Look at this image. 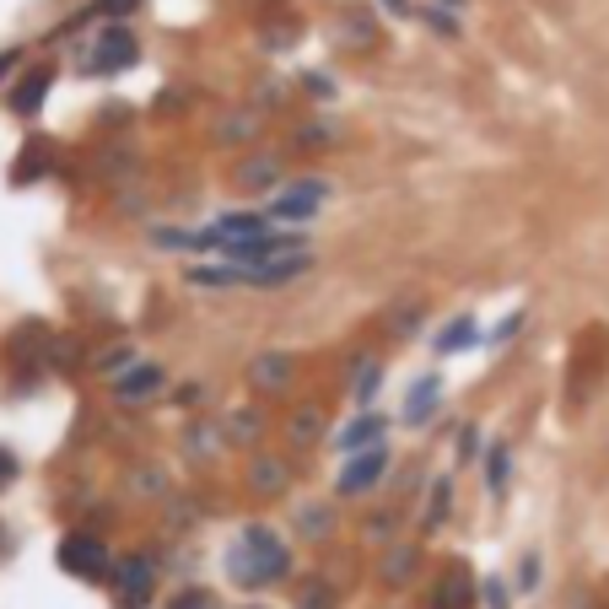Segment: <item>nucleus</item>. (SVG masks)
Instances as JSON below:
<instances>
[{
	"instance_id": "f257e3e1",
	"label": "nucleus",
	"mask_w": 609,
	"mask_h": 609,
	"mask_svg": "<svg viewBox=\"0 0 609 609\" xmlns=\"http://www.w3.org/2000/svg\"><path fill=\"white\" fill-rule=\"evenodd\" d=\"M287 550H281V540L265 529V523H249L243 529V540L227 550V572L243 583V588H270V583H281L287 578Z\"/></svg>"
},
{
	"instance_id": "f03ea898",
	"label": "nucleus",
	"mask_w": 609,
	"mask_h": 609,
	"mask_svg": "<svg viewBox=\"0 0 609 609\" xmlns=\"http://www.w3.org/2000/svg\"><path fill=\"white\" fill-rule=\"evenodd\" d=\"M136 33L130 27H103L98 33V43L87 49V60H81V71H92V76H114V71H125V65H136Z\"/></svg>"
},
{
	"instance_id": "7ed1b4c3",
	"label": "nucleus",
	"mask_w": 609,
	"mask_h": 609,
	"mask_svg": "<svg viewBox=\"0 0 609 609\" xmlns=\"http://www.w3.org/2000/svg\"><path fill=\"white\" fill-rule=\"evenodd\" d=\"M60 567H65L71 578H81V583H103V578H109V550H103V540H92V534H65Z\"/></svg>"
},
{
	"instance_id": "20e7f679",
	"label": "nucleus",
	"mask_w": 609,
	"mask_h": 609,
	"mask_svg": "<svg viewBox=\"0 0 609 609\" xmlns=\"http://www.w3.org/2000/svg\"><path fill=\"white\" fill-rule=\"evenodd\" d=\"M114 588H119V605L125 609L152 605V588H156L152 561H147V556H125V561L114 567Z\"/></svg>"
},
{
	"instance_id": "39448f33",
	"label": "nucleus",
	"mask_w": 609,
	"mask_h": 609,
	"mask_svg": "<svg viewBox=\"0 0 609 609\" xmlns=\"http://www.w3.org/2000/svg\"><path fill=\"white\" fill-rule=\"evenodd\" d=\"M383 469H389V454H383V448L356 454L345 469H340V496H361L367 485H378V480H383Z\"/></svg>"
},
{
	"instance_id": "423d86ee",
	"label": "nucleus",
	"mask_w": 609,
	"mask_h": 609,
	"mask_svg": "<svg viewBox=\"0 0 609 609\" xmlns=\"http://www.w3.org/2000/svg\"><path fill=\"white\" fill-rule=\"evenodd\" d=\"M329 189L323 183H297V189H287L276 205H270V216H281V221H307L313 211H318V200H323Z\"/></svg>"
},
{
	"instance_id": "0eeeda50",
	"label": "nucleus",
	"mask_w": 609,
	"mask_h": 609,
	"mask_svg": "<svg viewBox=\"0 0 609 609\" xmlns=\"http://www.w3.org/2000/svg\"><path fill=\"white\" fill-rule=\"evenodd\" d=\"M474 605V583H469V572L454 567L443 583H437V594H432V609H469Z\"/></svg>"
},
{
	"instance_id": "6e6552de",
	"label": "nucleus",
	"mask_w": 609,
	"mask_h": 609,
	"mask_svg": "<svg viewBox=\"0 0 609 609\" xmlns=\"http://www.w3.org/2000/svg\"><path fill=\"white\" fill-rule=\"evenodd\" d=\"M437 399H443V378H421L410 389V399H405V421L410 427H427V416L437 410Z\"/></svg>"
},
{
	"instance_id": "1a4fd4ad",
	"label": "nucleus",
	"mask_w": 609,
	"mask_h": 609,
	"mask_svg": "<svg viewBox=\"0 0 609 609\" xmlns=\"http://www.w3.org/2000/svg\"><path fill=\"white\" fill-rule=\"evenodd\" d=\"M383 416H361V421H351L345 432H340V454H356V448H367V443H378L383 437Z\"/></svg>"
},
{
	"instance_id": "9d476101",
	"label": "nucleus",
	"mask_w": 609,
	"mask_h": 609,
	"mask_svg": "<svg viewBox=\"0 0 609 609\" xmlns=\"http://www.w3.org/2000/svg\"><path fill=\"white\" fill-rule=\"evenodd\" d=\"M43 92H49V71H33V76L11 92V109H16V114H33V109L43 103Z\"/></svg>"
},
{
	"instance_id": "9b49d317",
	"label": "nucleus",
	"mask_w": 609,
	"mask_h": 609,
	"mask_svg": "<svg viewBox=\"0 0 609 609\" xmlns=\"http://www.w3.org/2000/svg\"><path fill=\"white\" fill-rule=\"evenodd\" d=\"M156 389H162V372H156V367H136V372L119 378V399H147Z\"/></svg>"
},
{
	"instance_id": "f8f14e48",
	"label": "nucleus",
	"mask_w": 609,
	"mask_h": 609,
	"mask_svg": "<svg viewBox=\"0 0 609 609\" xmlns=\"http://www.w3.org/2000/svg\"><path fill=\"white\" fill-rule=\"evenodd\" d=\"M474 340H480V323H474V318H454V323L437 334V351H443V356H454V351L474 345Z\"/></svg>"
},
{
	"instance_id": "ddd939ff",
	"label": "nucleus",
	"mask_w": 609,
	"mask_h": 609,
	"mask_svg": "<svg viewBox=\"0 0 609 609\" xmlns=\"http://www.w3.org/2000/svg\"><path fill=\"white\" fill-rule=\"evenodd\" d=\"M287 372H292L287 356H259V361H254V383H265V389H281Z\"/></svg>"
},
{
	"instance_id": "4468645a",
	"label": "nucleus",
	"mask_w": 609,
	"mask_h": 609,
	"mask_svg": "<svg viewBox=\"0 0 609 609\" xmlns=\"http://www.w3.org/2000/svg\"><path fill=\"white\" fill-rule=\"evenodd\" d=\"M238 183H243V189H265V183H276V162H270V156L249 162V167L238 173Z\"/></svg>"
},
{
	"instance_id": "2eb2a0df",
	"label": "nucleus",
	"mask_w": 609,
	"mask_h": 609,
	"mask_svg": "<svg viewBox=\"0 0 609 609\" xmlns=\"http://www.w3.org/2000/svg\"><path fill=\"white\" fill-rule=\"evenodd\" d=\"M254 485H259V491H281V485H287V469H281L276 458H265V464L254 469Z\"/></svg>"
},
{
	"instance_id": "dca6fc26",
	"label": "nucleus",
	"mask_w": 609,
	"mask_h": 609,
	"mask_svg": "<svg viewBox=\"0 0 609 609\" xmlns=\"http://www.w3.org/2000/svg\"><path fill=\"white\" fill-rule=\"evenodd\" d=\"M167 609H221V599H216V594H205V588H189V594H178Z\"/></svg>"
},
{
	"instance_id": "f3484780",
	"label": "nucleus",
	"mask_w": 609,
	"mask_h": 609,
	"mask_svg": "<svg viewBox=\"0 0 609 609\" xmlns=\"http://www.w3.org/2000/svg\"><path fill=\"white\" fill-rule=\"evenodd\" d=\"M507 464H512L507 448H491V469H485V474H491V491H496V496L507 491Z\"/></svg>"
},
{
	"instance_id": "a211bd4d",
	"label": "nucleus",
	"mask_w": 609,
	"mask_h": 609,
	"mask_svg": "<svg viewBox=\"0 0 609 609\" xmlns=\"http://www.w3.org/2000/svg\"><path fill=\"white\" fill-rule=\"evenodd\" d=\"M297 605L303 609H334V599H329V588H323V583H307L303 594H297Z\"/></svg>"
},
{
	"instance_id": "6ab92c4d",
	"label": "nucleus",
	"mask_w": 609,
	"mask_h": 609,
	"mask_svg": "<svg viewBox=\"0 0 609 609\" xmlns=\"http://www.w3.org/2000/svg\"><path fill=\"white\" fill-rule=\"evenodd\" d=\"M378 394V361H361V372H356V399H372Z\"/></svg>"
},
{
	"instance_id": "aec40b11",
	"label": "nucleus",
	"mask_w": 609,
	"mask_h": 609,
	"mask_svg": "<svg viewBox=\"0 0 609 609\" xmlns=\"http://www.w3.org/2000/svg\"><path fill=\"white\" fill-rule=\"evenodd\" d=\"M448 518V480H437V491H432V512H427V529H437Z\"/></svg>"
},
{
	"instance_id": "412c9836",
	"label": "nucleus",
	"mask_w": 609,
	"mask_h": 609,
	"mask_svg": "<svg viewBox=\"0 0 609 609\" xmlns=\"http://www.w3.org/2000/svg\"><path fill=\"white\" fill-rule=\"evenodd\" d=\"M292 437H297V443H313V437H318V410H303V416L292 421Z\"/></svg>"
},
{
	"instance_id": "4be33fe9",
	"label": "nucleus",
	"mask_w": 609,
	"mask_h": 609,
	"mask_svg": "<svg viewBox=\"0 0 609 609\" xmlns=\"http://www.w3.org/2000/svg\"><path fill=\"white\" fill-rule=\"evenodd\" d=\"M480 454V432L474 427H464V437H458V458H474Z\"/></svg>"
},
{
	"instance_id": "5701e85b",
	"label": "nucleus",
	"mask_w": 609,
	"mask_h": 609,
	"mask_svg": "<svg viewBox=\"0 0 609 609\" xmlns=\"http://www.w3.org/2000/svg\"><path fill=\"white\" fill-rule=\"evenodd\" d=\"M427 22H432L437 33H458V22L448 16V11H432V5H427Z\"/></svg>"
},
{
	"instance_id": "b1692460",
	"label": "nucleus",
	"mask_w": 609,
	"mask_h": 609,
	"mask_svg": "<svg viewBox=\"0 0 609 609\" xmlns=\"http://www.w3.org/2000/svg\"><path fill=\"white\" fill-rule=\"evenodd\" d=\"M141 0H98V11H109V16H125V11H136Z\"/></svg>"
},
{
	"instance_id": "393cba45",
	"label": "nucleus",
	"mask_w": 609,
	"mask_h": 609,
	"mask_svg": "<svg viewBox=\"0 0 609 609\" xmlns=\"http://www.w3.org/2000/svg\"><path fill=\"white\" fill-rule=\"evenodd\" d=\"M11 480H16V458H11L5 448H0V491H5Z\"/></svg>"
},
{
	"instance_id": "a878e982",
	"label": "nucleus",
	"mask_w": 609,
	"mask_h": 609,
	"mask_svg": "<svg viewBox=\"0 0 609 609\" xmlns=\"http://www.w3.org/2000/svg\"><path fill=\"white\" fill-rule=\"evenodd\" d=\"M485 599H491V609H507V594H502V583H485Z\"/></svg>"
},
{
	"instance_id": "bb28decb",
	"label": "nucleus",
	"mask_w": 609,
	"mask_h": 609,
	"mask_svg": "<svg viewBox=\"0 0 609 609\" xmlns=\"http://www.w3.org/2000/svg\"><path fill=\"white\" fill-rule=\"evenodd\" d=\"M5 65H11V54H0V71H5Z\"/></svg>"
},
{
	"instance_id": "cd10ccee",
	"label": "nucleus",
	"mask_w": 609,
	"mask_h": 609,
	"mask_svg": "<svg viewBox=\"0 0 609 609\" xmlns=\"http://www.w3.org/2000/svg\"><path fill=\"white\" fill-rule=\"evenodd\" d=\"M443 5H464V0H443Z\"/></svg>"
}]
</instances>
